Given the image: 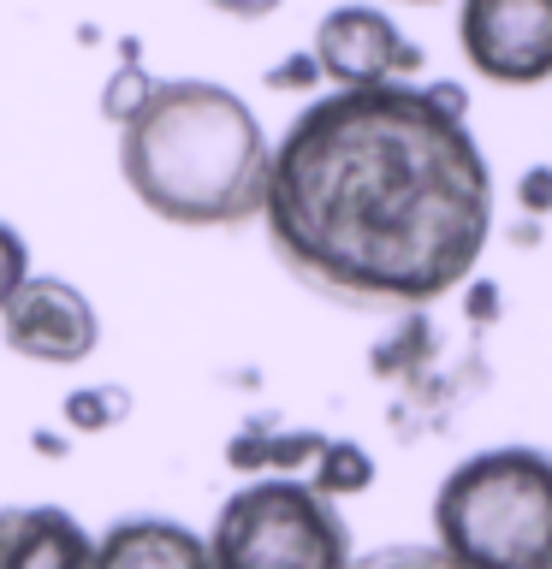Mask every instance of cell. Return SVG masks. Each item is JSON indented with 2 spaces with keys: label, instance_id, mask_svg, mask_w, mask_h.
<instances>
[{
  "label": "cell",
  "instance_id": "obj_1",
  "mask_svg": "<svg viewBox=\"0 0 552 569\" xmlns=\"http://www.w3.org/2000/svg\"><path fill=\"white\" fill-rule=\"evenodd\" d=\"M274 256L345 309H427L475 273L493 172L427 89L381 83L309 101L267 160Z\"/></svg>",
  "mask_w": 552,
  "mask_h": 569
},
{
  "label": "cell",
  "instance_id": "obj_2",
  "mask_svg": "<svg viewBox=\"0 0 552 569\" xmlns=\"http://www.w3.org/2000/svg\"><path fill=\"white\" fill-rule=\"evenodd\" d=\"M262 119L208 78L155 83L119 124V172L149 213L172 226H244L267 196Z\"/></svg>",
  "mask_w": 552,
  "mask_h": 569
},
{
  "label": "cell",
  "instance_id": "obj_3",
  "mask_svg": "<svg viewBox=\"0 0 552 569\" xmlns=\"http://www.w3.org/2000/svg\"><path fill=\"white\" fill-rule=\"evenodd\" d=\"M434 551L452 569H552V457L529 445L463 457L434 492Z\"/></svg>",
  "mask_w": 552,
  "mask_h": 569
},
{
  "label": "cell",
  "instance_id": "obj_4",
  "mask_svg": "<svg viewBox=\"0 0 552 569\" xmlns=\"http://www.w3.org/2000/svg\"><path fill=\"white\" fill-rule=\"evenodd\" d=\"M214 569H351V528L333 498L297 475L249 480L220 505L208 533Z\"/></svg>",
  "mask_w": 552,
  "mask_h": 569
},
{
  "label": "cell",
  "instance_id": "obj_5",
  "mask_svg": "<svg viewBox=\"0 0 552 569\" xmlns=\"http://www.w3.org/2000/svg\"><path fill=\"white\" fill-rule=\"evenodd\" d=\"M457 42L475 78L529 89L552 78V0H463Z\"/></svg>",
  "mask_w": 552,
  "mask_h": 569
},
{
  "label": "cell",
  "instance_id": "obj_6",
  "mask_svg": "<svg viewBox=\"0 0 552 569\" xmlns=\"http://www.w3.org/2000/svg\"><path fill=\"white\" fill-rule=\"evenodd\" d=\"M0 338H7V350L30 356V362L71 368L101 345V315L71 279L30 273L0 309Z\"/></svg>",
  "mask_w": 552,
  "mask_h": 569
},
{
  "label": "cell",
  "instance_id": "obj_7",
  "mask_svg": "<svg viewBox=\"0 0 552 569\" xmlns=\"http://www.w3.org/2000/svg\"><path fill=\"white\" fill-rule=\"evenodd\" d=\"M315 66L338 89H381L410 83L422 71V48L392 24L381 7H333L315 24Z\"/></svg>",
  "mask_w": 552,
  "mask_h": 569
},
{
  "label": "cell",
  "instance_id": "obj_8",
  "mask_svg": "<svg viewBox=\"0 0 552 569\" xmlns=\"http://www.w3.org/2000/svg\"><path fill=\"white\" fill-rule=\"evenodd\" d=\"M96 540L60 505H12L0 510V569H89Z\"/></svg>",
  "mask_w": 552,
  "mask_h": 569
},
{
  "label": "cell",
  "instance_id": "obj_9",
  "mask_svg": "<svg viewBox=\"0 0 552 569\" xmlns=\"http://www.w3.org/2000/svg\"><path fill=\"white\" fill-rule=\"evenodd\" d=\"M89 569H214L208 540L172 516H119L96 540Z\"/></svg>",
  "mask_w": 552,
  "mask_h": 569
},
{
  "label": "cell",
  "instance_id": "obj_10",
  "mask_svg": "<svg viewBox=\"0 0 552 569\" xmlns=\"http://www.w3.org/2000/svg\"><path fill=\"white\" fill-rule=\"evenodd\" d=\"M309 487L321 492V498H356V492H368L374 487V457L363 451L356 439H327L321 445V457H315V480Z\"/></svg>",
  "mask_w": 552,
  "mask_h": 569
},
{
  "label": "cell",
  "instance_id": "obj_11",
  "mask_svg": "<svg viewBox=\"0 0 552 569\" xmlns=\"http://www.w3.org/2000/svg\"><path fill=\"white\" fill-rule=\"evenodd\" d=\"M434 327H427L422 315H410L398 332L386 338V345H374L368 350V368H374V380H410V373L422 368V356L434 350V338H427Z\"/></svg>",
  "mask_w": 552,
  "mask_h": 569
},
{
  "label": "cell",
  "instance_id": "obj_12",
  "mask_svg": "<svg viewBox=\"0 0 552 569\" xmlns=\"http://www.w3.org/2000/svg\"><path fill=\"white\" fill-rule=\"evenodd\" d=\"M131 416V391L125 386H78L66 391V427H78V433H107V427H119Z\"/></svg>",
  "mask_w": 552,
  "mask_h": 569
},
{
  "label": "cell",
  "instance_id": "obj_13",
  "mask_svg": "<svg viewBox=\"0 0 552 569\" xmlns=\"http://www.w3.org/2000/svg\"><path fill=\"white\" fill-rule=\"evenodd\" d=\"M149 89H155V78H149L137 60L119 66L114 78H107V89H101V119H107V124H125L142 101H149Z\"/></svg>",
  "mask_w": 552,
  "mask_h": 569
},
{
  "label": "cell",
  "instance_id": "obj_14",
  "mask_svg": "<svg viewBox=\"0 0 552 569\" xmlns=\"http://www.w3.org/2000/svg\"><path fill=\"white\" fill-rule=\"evenodd\" d=\"M321 445H327V433H315V427L267 433V469H279V475H303V469H315Z\"/></svg>",
  "mask_w": 552,
  "mask_h": 569
},
{
  "label": "cell",
  "instance_id": "obj_15",
  "mask_svg": "<svg viewBox=\"0 0 552 569\" xmlns=\"http://www.w3.org/2000/svg\"><path fill=\"white\" fill-rule=\"evenodd\" d=\"M267 433H274L267 421L238 427V433L226 439V462H231V469H238V475H262L267 469Z\"/></svg>",
  "mask_w": 552,
  "mask_h": 569
},
{
  "label": "cell",
  "instance_id": "obj_16",
  "mask_svg": "<svg viewBox=\"0 0 552 569\" xmlns=\"http://www.w3.org/2000/svg\"><path fill=\"white\" fill-rule=\"evenodd\" d=\"M351 569H452L434 546H381L368 558H351Z\"/></svg>",
  "mask_w": 552,
  "mask_h": 569
},
{
  "label": "cell",
  "instance_id": "obj_17",
  "mask_svg": "<svg viewBox=\"0 0 552 569\" xmlns=\"http://www.w3.org/2000/svg\"><path fill=\"white\" fill-rule=\"evenodd\" d=\"M24 279H30V249H24V238H18L7 220H0V309L12 302V291Z\"/></svg>",
  "mask_w": 552,
  "mask_h": 569
},
{
  "label": "cell",
  "instance_id": "obj_18",
  "mask_svg": "<svg viewBox=\"0 0 552 569\" xmlns=\"http://www.w3.org/2000/svg\"><path fill=\"white\" fill-rule=\"evenodd\" d=\"M321 83V66H315V53H292L285 66L267 71V89H315Z\"/></svg>",
  "mask_w": 552,
  "mask_h": 569
},
{
  "label": "cell",
  "instance_id": "obj_19",
  "mask_svg": "<svg viewBox=\"0 0 552 569\" xmlns=\"http://www.w3.org/2000/svg\"><path fill=\"white\" fill-rule=\"evenodd\" d=\"M516 202L523 213H552V167H529L516 178Z\"/></svg>",
  "mask_w": 552,
  "mask_h": 569
},
{
  "label": "cell",
  "instance_id": "obj_20",
  "mask_svg": "<svg viewBox=\"0 0 552 569\" xmlns=\"http://www.w3.org/2000/svg\"><path fill=\"white\" fill-rule=\"evenodd\" d=\"M463 315H470L475 327H493V320H499V284L493 279H475L470 291H463Z\"/></svg>",
  "mask_w": 552,
  "mask_h": 569
},
{
  "label": "cell",
  "instance_id": "obj_21",
  "mask_svg": "<svg viewBox=\"0 0 552 569\" xmlns=\"http://www.w3.org/2000/svg\"><path fill=\"white\" fill-rule=\"evenodd\" d=\"M427 101H434L445 119H463V124H470V96H463V83H452V78L427 83Z\"/></svg>",
  "mask_w": 552,
  "mask_h": 569
},
{
  "label": "cell",
  "instance_id": "obj_22",
  "mask_svg": "<svg viewBox=\"0 0 552 569\" xmlns=\"http://www.w3.org/2000/svg\"><path fill=\"white\" fill-rule=\"evenodd\" d=\"M208 7L226 18H267V12H279V0H208Z\"/></svg>",
  "mask_w": 552,
  "mask_h": 569
},
{
  "label": "cell",
  "instance_id": "obj_23",
  "mask_svg": "<svg viewBox=\"0 0 552 569\" xmlns=\"http://www.w3.org/2000/svg\"><path fill=\"white\" fill-rule=\"evenodd\" d=\"M30 445H36L42 457H66V451H71V439H66V433H48V427H36Z\"/></svg>",
  "mask_w": 552,
  "mask_h": 569
},
{
  "label": "cell",
  "instance_id": "obj_24",
  "mask_svg": "<svg viewBox=\"0 0 552 569\" xmlns=\"http://www.w3.org/2000/svg\"><path fill=\"white\" fill-rule=\"evenodd\" d=\"M404 7H434V0H404Z\"/></svg>",
  "mask_w": 552,
  "mask_h": 569
}]
</instances>
